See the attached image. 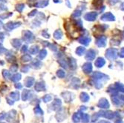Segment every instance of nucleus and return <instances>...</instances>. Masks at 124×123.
<instances>
[{"instance_id": "obj_1", "label": "nucleus", "mask_w": 124, "mask_h": 123, "mask_svg": "<svg viewBox=\"0 0 124 123\" xmlns=\"http://www.w3.org/2000/svg\"><path fill=\"white\" fill-rule=\"evenodd\" d=\"M92 78L94 80V86L97 89H100L103 87V82L106 81L108 80V76L103 73H100V72H95L93 74Z\"/></svg>"}, {"instance_id": "obj_2", "label": "nucleus", "mask_w": 124, "mask_h": 123, "mask_svg": "<svg viewBox=\"0 0 124 123\" xmlns=\"http://www.w3.org/2000/svg\"><path fill=\"white\" fill-rule=\"evenodd\" d=\"M33 39H34V37H33V33L30 30H25L22 32V39L25 42L31 43Z\"/></svg>"}, {"instance_id": "obj_3", "label": "nucleus", "mask_w": 124, "mask_h": 123, "mask_svg": "<svg viewBox=\"0 0 124 123\" xmlns=\"http://www.w3.org/2000/svg\"><path fill=\"white\" fill-rule=\"evenodd\" d=\"M117 51L115 48H109L106 52V57L109 60H114L117 57Z\"/></svg>"}, {"instance_id": "obj_4", "label": "nucleus", "mask_w": 124, "mask_h": 123, "mask_svg": "<svg viewBox=\"0 0 124 123\" xmlns=\"http://www.w3.org/2000/svg\"><path fill=\"white\" fill-rule=\"evenodd\" d=\"M97 114H98L99 116H102V117L106 118L108 119H111L115 117V113H113L112 111H110V110H108V111L101 110Z\"/></svg>"}, {"instance_id": "obj_5", "label": "nucleus", "mask_w": 124, "mask_h": 123, "mask_svg": "<svg viewBox=\"0 0 124 123\" xmlns=\"http://www.w3.org/2000/svg\"><path fill=\"white\" fill-rule=\"evenodd\" d=\"M97 106L101 109H108L109 108V102L106 98H102L100 99Z\"/></svg>"}, {"instance_id": "obj_6", "label": "nucleus", "mask_w": 124, "mask_h": 123, "mask_svg": "<svg viewBox=\"0 0 124 123\" xmlns=\"http://www.w3.org/2000/svg\"><path fill=\"white\" fill-rule=\"evenodd\" d=\"M21 24L22 23L20 22H9L8 23H7L5 25V27L8 30H12L14 28L19 27L21 25Z\"/></svg>"}, {"instance_id": "obj_7", "label": "nucleus", "mask_w": 124, "mask_h": 123, "mask_svg": "<svg viewBox=\"0 0 124 123\" xmlns=\"http://www.w3.org/2000/svg\"><path fill=\"white\" fill-rule=\"evenodd\" d=\"M106 40L107 38L106 36H100L97 38V39L96 40V44L100 48L105 47L106 44Z\"/></svg>"}, {"instance_id": "obj_8", "label": "nucleus", "mask_w": 124, "mask_h": 123, "mask_svg": "<svg viewBox=\"0 0 124 123\" xmlns=\"http://www.w3.org/2000/svg\"><path fill=\"white\" fill-rule=\"evenodd\" d=\"M95 57H96V51L93 49H90L85 55V59L88 61H92L94 59Z\"/></svg>"}, {"instance_id": "obj_9", "label": "nucleus", "mask_w": 124, "mask_h": 123, "mask_svg": "<svg viewBox=\"0 0 124 123\" xmlns=\"http://www.w3.org/2000/svg\"><path fill=\"white\" fill-rule=\"evenodd\" d=\"M97 16V13H96V12H90V13H87L84 16V18L87 21L92 22V21H94L96 19Z\"/></svg>"}, {"instance_id": "obj_10", "label": "nucleus", "mask_w": 124, "mask_h": 123, "mask_svg": "<svg viewBox=\"0 0 124 123\" xmlns=\"http://www.w3.org/2000/svg\"><path fill=\"white\" fill-rule=\"evenodd\" d=\"M100 19H101V20H103V21H115V16L109 12L104 14L100 17Z\"/></svg>"}, {"instance_id": "obj_11", "label": "nucleus", "mask_w": 124, "mask_h": 123, "mask_svg": "<svg viewBox=\"0 0 124 123\" xmlns=\"http://www.w3.org/2000/svg\"><path fill=\"white\" fill-rule=\"evenodd\" d=\"M83 71L86 74L91 73L92 71V64L89 63V62L85 63L83 65Z\"/></svg>"}, {"instance_id": "obj_12", "label": "nucleus", "mask_w": 124, "mask_h": 123, "mask_svg": "<svg viewBox=\"0 0 124 123\" xmlns=\"http://www.w3.org/2000/svg\"><path fill=\"white\" fill-rule=\"evenodd\" d=\"M35 82V80L33 79V77H31V76H28L26 77L25 80H24V85L27 87H31L33 83Z\"/></svg>"}, {"instance_id": "obj_13", "label": "nucleus", "mask_w": 124, "mask_h": 123, "mask_svg": "<svg viewBox=\"0 0 124 123\" xmlns=\"http://www.w3.org/2000/svg\"><path fill=\"white\" fill-rule=\"evenodd\" d=\"M35 90L37 91H46V85L43 82H38L35 84Z\"/></svg>"}, {"instance_id": "obj_14", "label": "nucleus", "mask_w": 124, "mask_h": 123, "mask_svg": "<svg viewBox=\"0 0 124 123\" xmlns=\"http://www.w3.org/2000/svg\"><path fill=\"white\" fill-rule=\"evenodd\" d=\"M49 4V0H39L35 4L37 7H46Z\"/></svg>"}, {"instance_id": "obj_15", "label": "nucleus", "mask_w": 124, "mask_h": 123, "mask_svg": "<svg viewBox=\"0 0 124 123\" xmlns=\"http://www.w3.org/2000/svg\"><path fill=\"white\" fill-rule=\"evenodd\" d=\"M78 41L80 43H81V44H83L86 46L90 43V42H91V39L88 36H81L78 39Z\"/></svg>"}, {"instance_id": "obj_16", "label": "nucleus", "mask_w": 124, "mask_h": 123, "mask_svg": "<svg viewBox=\"0 0 124 123\" xmlns=\"http://www.w3.org/2000/svg\"><path fill=\"white\" fill-rule=\"evenodd\" d=\"M61 105H62V102H61V100L60 99H55L54 100V102L52 104V106H53V109L54 110H57L58 109L60 108L61 107Z\"/></svg>"}, {"instance_id": "obj_17", "label": "nucleus", "mask_w": 124, "mask_h": 123, "mask_svg": "<svg viewBox=\"0 0 124 123\" xmlns=\"http://www.w3.org/2000/svg\"><path fill=\"white\" fill-rule=\"evenodd\" d=\"M111 100H112V102H113L115 105L119 106V105H122V104H124V102L120 99V97L117 96H115V95L111 97Z\"/></svg>"}, {"instance_id": "obj_18", "label": "nucleus", "mask_w": 124, "mask_h": 123, "mask_svg": "<svg viewBox=\"0 0 124 123\" xmlns=\"http://www.w3.org/2000/svg\"><path fill=\"white\" fill-rule=\"evenodd\" d=\"M82 112H78V113H74L72 116V120L74 123H78L80 122L81 117H82Z\"/></svg>"}, {"instance_id": "obj_19", "label": "nucleus", "mask_w": 124, "mask_h": 123, "mask_svg": "<svg viewBox=\"0 0 124 123\" xmlns=\"http://www.w3.org/2000/svg\"><path fill=\"white\" fill-rule=\"evenodd\" d=\"M105 64H106V61L104 60L103 58H101V57L97 58L94 62L95 66L97 67V68H102Z\"/></svg>"}, {"instance_id": "obj_20", "label": "nucleus", "mask_w": 124, "mask_h": 123, "mask_svg": "<svg viewBox=\"0 0 124 123\" xmlns=\"http://www.w3.org/2000/svg\"><path fill=\"white\" fill-rule=\"evenodd\" d=\"M21 44H22L21 40L18 39H14L12 41H11V44H12V46L16 49L19 48V47L21 46Z\"/></svg>"}, {"instance_id": "obj_21", "label": "nucleus", "mask_w": 124, "mask_h": 123, "mask_svg": "<svg viewBox=\"0 0 124 123\" xmlns=\"http://www.w3.org/2000/svg\"><path fill=\"white\" fill-rule=\"evenodd\" d=\"M65 95L62 94V97L64 98V99L66 101V102H69L73 100V95L72 94L69 93V92H65L64 93Z\"/></svg>"}, {"instance_id": "obj_22", "label": "nucleus", "mask_w": 124, "mask_h": 123, "mask_svg": "<svg viewBox=\"0 0 124 123\" xmlns=\"http://www.w3.org/2000/svg\"><path fill=\"white\" fill-rule=\"evenodd\" d=\"M31 65L33 68H35V69H39L41 68V66H42V62L38 60V59H33L32 62H31Z\"/></svg>"}, {"instance_id": "obj_23", "label": "nucleus", "mask_w": 124, "mask_h": 123, "mask_svg": "<svg viewBox=\"0 0 124 123\" xmlns=\"http://www.w3.org/2000/svg\"><path fill=\"white\" fill-rule=\"evenodd\" d=\"M80 98V100H81L83 102H87L88 100H89V96H88V94H86V93H85V92L81 93Z\"/></svg>"}, {"instance_id": "obj_24", "label": "nucleus", "mask_w": 124, "mask_h": 123, "mask_svg": "<svg viewBox=\"0 0 124 123\" xmlns=\"http://www.w3.org/2000/svg\"><path fill=\"white\" fill-rule=\"evenodd\" d=\"M10 98H11L13 100H15V101H18L19 99V94L18 91H14L12 93L10 94Z\"/></svg>"}, {"instance_id": "obj_25", "label": "nucleus", "mask_w": 124, "mask_h": 123, "mask_svg": "<svg viewBox=\"0 0 124 123\" xmlns=\"http://www.w3.org/2000/svg\"><path fill=\"white\" fill-rule=\"evenodd\" d=\"M54 37L56 39H60L62 37V32L61 30H57L54 33Z\"/></svg>"}, {"instance_id": "obj_26", "label": "nucleus", "mask_w": 124, "mask_h": 123, "mask_svg": "<svg viewBox=\"0 0 124 123\" xmlns=\"http://www.w3.org/2000/svg\"><path fill=\"white\" fill-rule=\"evenodd\" d=\"M29 52L32 55H35L39 52V47L37 45H33L32 47L30 48L29 49Z\"/></svg>"}, {"instance_id": "obj_27", "label": "nucleus", "mask_w": 124, "mask_h": 123, "mask_svg": "<svg viewBox=\"0 0 124 123\" xmlns=\"http://www.w3.org/2000/svg\"><path fill=\"white\" fill-rule=\"evenodd\" d=\"M30 93H31L30 91L27 90V89H25L23 91V92H22V100H23V101H26L28 99V96H30Z\"/></svg>"}, {"instance_id": "obj_28", "label": "nucleus", "mask_w": 124, "mask_h": 123, "mask_svg": "<svg viewBox=\"0 0 124 123\" xmlns=\"http://www.w3.org/2000/svg\"><path fill=\"white\" fill-rule=\"evenodd\" d=\"M69 66L71 67V68L74 70L76 68H77V62H76V60L73 58H71L70 60H69Z\"/></svg>"}, {"instance_id": "obj_29", "label": "nucleus", "mask_w": 124, "mask_h": 123, "mask_svg": "<svg viewBox=\"0 0 124 123\" xmlns=\"http://www.w3.org/2000/svg\"><path fill=\"white\" fill-rule=\"evenodd\" d=\"M31 57L29 54H24L21 57V60L22 62H28L29 61H31Z\"/></svg>"}, {"instance_id": "obj_30", "label": "nucleus", "mask_w": 124, "mask_h": 123, "mask_svg": "<svg viewBox=\"0 0 124 123\" xmlns=\"http://www.w3.org/2000/svg\"><path fill=\"white\" fill-rule=\"evenodd\" d=\"M115 87L117 91H120L122 93H124V85H123L121 83H116Z\"/></svg>"}, {"instance_id": "obj_31", "label": "nucleus", "mask_w": 124, "mask_h": 123, "mask_svg": "<svg viewBox=\"0 0 124 123\" xmlns=\"http://www.w3.org/2000/svg\"><path fill=\"white\" fill-rule=\"evenodd\" d=\"M81 119H82V121H83V123H88L89 121H90V116L87 114H83V113Z\"/></svg>"}, {"instance_id": "obj_32", "label": "nucleus", "mask_w": 124, "mask_h": 123, "mask_svg": "<svg viewBox=\"0 0 124 123\" xmlns=\"http://www.w3.org/2000/svg\"><path fill=\"white\" fill-rule=\"evenodd\" d=\"M22 78V76L20 73H15L14 76H11V80L13 82H18L21 80Z\"/></svg>"}, {"instance_id": "obj_33", "label": "nucleus", "mask_w": 124, "mask_h": 123, "mask_svg": "<svg viewBox=\"0 0 124 123\" xmlns=\"http://www.w3.org/2000/svg\"><path fill=\"white\" fill-rule=\"evenodd\" d=\"M80 83V80H79V79H77V78H74V79H73L72 81H71L72 87H74V85H76V86H75V88H78V87H79Z\"/></svg>"}, {"instance_id": "obj_34", "label": "nucleus", "mask_w": 124, "mask_h": 123, "mask_svg": "<svg viewBox=\"0 0 124 123\" xmlns=\"http://www.w3.org/2000/svg\"><path fill=\"white\" fill-rule=\"evenodd\" d=\"M24 8H25V4L23 3H19L16 5V10L19 13H22V10H24Z\"/></svg>"}, {"instance_id": "obj_35", "label": "nucleus", "mask_w": 124, "mask_h": 123, "mask_svg": "<svg viewBox=\"0 0 124 123\" xmlns=\"http://www.w3.org/2000/svg\"><path fill=\"white\" fill-rule=\"evenodd\" d=\"M85 51V48L83 47H78L76 50V53L78 54L79 56H82L84 52Z\"/></svg>"}, {"instance_id": "obj_36", "label": "nucleus", "mask_w": 124, "mask_h": 123, "mask_svg": "<svg viewBox=\"0 0 124 123\" xmlns=\"http://www.w3.org/2000/svg\"><path fill=\"white\" fill-rule=\"evenodd\" d=\"M47 56V51H46V49H42L41 51H40V53H39V58L40 59H43L45 57H46Z\"/></svg>"}, {"instance_id": "obj_37", "label": "nucleus", "mask_w": 124, "mask_h": 123, "mask_svg": "<svg viewBox=\"0 0 124 123\" xmlns=\"http://www.w3.org/2000/svg\"><path fill=\"white\" fill-rule=\"evenodd\" d=\"M59 63H60V65L62 67V68H68V66H69V62H67L65 59H60V61H59Z\"/></svg>"}, {"instance_id": "obj_38", "label": "nucleus", "mask_w": 124, "mask_h": 123, "mask_svg": "<svg viewBox=\"0 0 124 123\" xmlns=\"http://www.w3.org/2000/svg\"><path fill=\"white\" fill-rule=\"evenodd\" d=\"M13 15V13H5V14H2L0 15V19H5L7 18H9L10 16H12Z\"/></svg>"}, {"instance_id": "obj_39", "label": "nucleus", "mask_w": 124, "mask_h": 123, "mask_svg": "<svg viewBox=\"0 0 124 123\" xmlns=\"http://www.w3.org/2000/svg\"><path fill=\"white\" fill-rule=\"evenodd\" d=\"M34 113H35L36 114L42 115V114H43V111H42V110L39 108V106H37V107L34 108Z\"/></svg>"}, {"instance_id": "obj_40", "label": "nucleus", "mask_w": 124, "mask_h": 123, "mask_svg": "<svg viewBox=\"0 0 124 123\" xmlns=\"http://www.w3.org/2000/svg\"><path fill=\"white\" fill-rule=\"evenodd\" d=\"M42 99H43V101H44V102H50L51 100L52 99V97H51V95H46V96H44V97L42 98Z\"/></svg>"}, {"instance_id": "obj_41", "label": "nucleus", "mask_w": 124, "mask_h": 123, "mask_svg": "<svg viewBox=\"0 0 124 123\" xmlns=\"http://www.w3.org/2000/svg\"><path fill=\"white\" fill-rule=\"evenodd\" d=\"M80 15H81V11L77 10H75L74 12L72 14V17H74V18H77V17H80Z\"/></svg>"}, {"instance_id": "obj_42", "label": "nucleus", "mask_w": 124, "mask_h": 123, "mask_svg": "<svg viewBox=\"0 0 124 123\" xmlns=\"http://www.w3.org/2000/svg\"><path fill=\"white\" fill-rule=\"evenodd\" d=\"M57 76L60 78H63L65 76V73L62 70H58L57 72Z\"/></svg>"}, {"instance_id": "obj_43", "label": "nucleus", "mask_w": 124, "mask_h": 123, "mask_svg": "<svg viewBox=\"0 0 124 123\" xmlns=\"http://www.w3.org/2000/svg\"><path fill=\"white\" fill-rule=\"evenodd\" d=\"M10 72L7 70H3L2 71V76L3 77L5 78V79H8V78L10 77Z\"/></svg>"}, {"instance_id": "obj_44", "label": "nucleus", "mask_w": 124, "mask_h": 123, "mask_svg": "<svg viewBox=\"0 0 124 123\" xmlns=\"http://www.w3.org/2000/svg\"><path fill=\"white\" fill-rule=\"evenodd\" d=\"M102 3H103V0H94V1L93 2V5L97 7L100 6L101 5H102Z\"/></svg>"}, {"instance_id": "obj_45", "label": "nucleus", "mask_w": 124, "mask_h": 123, "mask_svg": "<svg viewBox=\"0 0 124 123\" xmlns=\"http://www.w3.org/2000/svg\"><path fill=\"white\" fill-rule=\"evenodd\" d=\"M29 68H30L29 65H23L21 68V71L23 73H28V71H29Z\"/></svg>"}, {"instance_id": "obj_46", "label": "nucleus", "mask_w": 124, "mask_h": 123, "mask_svg": "<svg viewBox=\"0 0 124 123\" xmlns=\"http://www.w3.org/2000/svg\"><path fill=\"white\" fill-rule=\"evenodd\" d=\"M18 70V65H12L10 67V71H12L13 73L16 72Z\"/></svg>"}, {"instance_id": "obj_47", "label": "nucleus", "mask_w": 124, "mask_h": 123, "mask_svg": "<svg viewBox=\"0 0 124 123\" xmlns=\"http://www.w3.org/2000/svg\"><path fill=\"white\" fill-rule=\"evenodd\" d=\"M41 34L42 35V36H44L45 38H49L50 36L48 34V33L47 32V30H43L42 32L41 33Z\"/></svg>"}, {"instance_id": "obj_48", "label": "nucleus", "mask_w": 124, "mask_h": 123, "mask_svg": "<svg viewBox=\"0 0 124 123\" xmlns=\"http://www.w3.org/2000/svg\"><path fill=\"white\" fill-rule=\"evenodd\" d=\"M36 2H37L36 0H28V4L31 7H33V6H35Z\"/></svg>"}, {"instance_id": "obj_49", "label": "nucleus", "mask_w": 124, "mask_h": 123, "mask_svg": "<svg viewBox=\"0 0 124 123\" xmlns=\"http://www.w3.org/2000/svg\"><path fill=\"white\" fill-rule=\"evenodd\" d=\"M50 48H51V51H57V45H56L55 44H51Z\"/></svg>"}, {"instance_id": "obj_50", "label": "nucleus", "mask_w": 124, "mask_h": 123, "mask_svg": "<svg viewBox=\"0 0 124 123\" xmlns=\"http://www.w3.org/2000/svg\"><path fill=\"white\" fill-rule=\"evenodd\" d=\"M37 14V10H32L31 12L30 13V14H28V16H30V17H31V16H35L36 14Z\"/></svg>"}, {"instance_id": "obj_51", "label": "nucleus", "mask_w": 124, "mask_h": 123, "mask_svg": "<svg viewBox=\"0 0 124 123\" xmlns=\"http://www.w3.org/2000/svg\"><path fill=\"white\" fill-rule=\"evenodd\" d=\"M5 91H7V86L5 85H2L0 86V91H1L2 93L5 92Z\"/></svg>"}, {"instance_id": "obj_52", "label": "nucleus", "mask_w": 124, "mask_h": 123, "mask_svg": "<svg viewBox=\"0 0 124 123\" xmlns=\"http://www.w3.org/2000/svg\"><path fill=\"white\" fill-rule=\"evenodd\" d=\"M119 56H120V57L124 58V48L120 49V53H119Z\"/></svg>"}, {"instance_id": "obj_53", "label": "nucleus", "mask_w": 124, "mask_h": 123, "mask_svg": "<svg viewBox=\"0 0 124 123\" xmlns=\"http://www.w3.org/2000/svg\"><path fill=\"white\" fill-rule=\"evenodd\" d=\"M100 116H99V115H98V114H94L93 115V116H92V122H95V121H97V119L99 118Z\"/></svg>"}, {"instance_id": "obj_54", "label": "nucleus", "mask_w": 124, "mask_h": 123, "mask_svg": "<svg viewBox=\"0 0 124 123\" xmlns=\"http://www.w3.org/2000/svg\"><path fill=\"white\" fill-rule=\"evenodd\" d=\"M27 51H28V46L27 45H23L22 47V49H21L22 53H25Z\"/></svg>"}, {"instance_id": "obj_55", "label": "nucleus", "mask_w": 124, "mask_h": 123, "mask_svg": "<svg viewBox=\"0 0 124 123\" xmlns=\"http://www.w3.org/2000/svg\"><path fill=\"white\" fill-rule=\"evenodd\" d=\"M7 102L9 104V105H14V100L11 99H9V97H7Z\"/></svg>"}, {"instance_id": "obj_56", "label": "nucleus", "mask_w": 124, "mask_h": 123, "mask_svg": "<svg viewBox=\"0 0 124 123\" xmlns=\"http://www.w3.org/2000/svg\"><path fill=\"white\" fill-rule=\"evenodd\" d=\"M5 51H6V49L2 46V43H0V53H2V52H4Z\"/></svg>"}, {"instance_id": "obj_57", "label": "nucleus", "mask_w": 124, "mask_h": 123, "mask_svg": "<svg viewBox=\"0 0 124 123\" xmlns=\"http://www.w3.org/2000/svg\"><path fill=\"white\" fill-rule=\"evenodd\" d=\"M15 87L16 89H21L22 87V85L20 83H16V84H15Z\"/></svg>"}, {"instance_id": "obj_58", "label": "nucleus", "mask_w": 124, "mask_h": 123, "mask_svg": "<svg viewBox=\"0 0 124 123\" xmlns=\"http://www.w3.org/2000/svg\"><path fill=\"white\" fill-rule=\"evenodd\" d=\"M5 116H6V114H5V113L0 114V120H2V119H4Z\"/></svg>"}, {"instance_id": "obj_59", "label": "nucleus", "mask_w": 124, "mask_h": 123, "mask_svg": "<svg viewBox=\"0 0 124 123\" xmlns=\"http://www.w3.org/2000/svg\"><path fill=\"white\" fill-rule=\"evenodd\" d=\"M65 2H66L67 5L69 6V7H71V5H70V2H69V0H65Z\"/></svg>"}, {"instance_id": "obj_60", "label": "nucleus", "mask_w": 124, "mask_h": 123, "mask_svg": "<svg viewBox=\"0 0 124 123\" xmlns=\"http://www.w3.org/2000/svg\"><path fill=\"white\" fill-rule=\"evenodd\" d=\"M98 123H111L108 121H106V120H101L100 122H99Z\"/></svg>"}, {"instance_id": "obj_61", "label": "nucleus", "mask_w": 124, "mask_h": 123, "mask_svg": "<svg viewBox=\"0 0 124 123\" xmlns=\"http://www.w3.org/2000/svg\"><path fill=\"white\" fill-rule=\"evenodd\" d=\"M120 8H121V10H123V11H124V2L121 5V7H120Z\"/></svg>"}, {"instance_id": "obj_62", "label": "nucleus", "mask_w": 124, "mask_h": 123, "mask_svg": "<svg viewBox=\"0 0 124 123\" xmlns=\"http://www.w3.org/2000/svg\"><path fill=\"white\" fill-rule=\"evenodd\" d=\"M115 123H124V122H123L121 119H119V120H117Z\"/></svg>"}, {"instance_id": "obj_63", "label": "nucleus", "mask_w": 124, "mask_h": 123, "mask_svg": "<svg viewBox=\"0 0 124 123\" xmlns=\"http://www.w3.org/2000/svg\"><path fill=\"white\" fill-rule=\"evenodd\" d=\"M54 2L55 3H59V2H61L60 0H54Z\"/></svg>"}, {"instance_id": "obj_64", "label": "nucleus", "mask_w": 124, "mask_h": 123, "mask_svg": "<svg viewBox=\"0 0 124 123\" xmlns=\"http://www.w3.org/2000/svg\"><path fill=\"white\" fill-rule=\"evenodd\" d=\"M123 36H124V32H123Z\"/></svg>"}]
</instances>
